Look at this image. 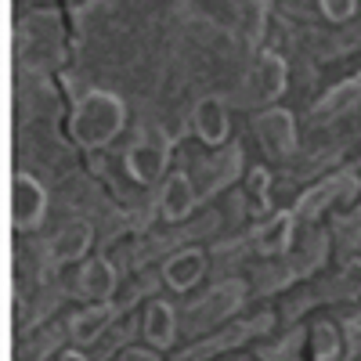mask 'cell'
<instances>
[{
	"label": "cell",
	"mask_w": 361,
	"mask_h": 361,
	"mask_svg": "<svg viewBox=\"0 0 361 361\" xmlns=\"http://www.w3.org/2000/svg\"><path fill=\"white\" fill-rule=\"evenodd\" d=\"M141 333H145L148 347H156V350L173 347V340H177V314H173V307L166 304V300H152V304L145 307Z\"/></svg>",
	"instance_id": "13"
},
{
	"label": "cell",
	"mask_w": 361,
	"mask_h": 361,
	"mask_svg": "<svg viewBox=\"0 0 361 361\" xmlns=\"http://www.w3.org/2000/svg\"><path fill=\"white\" fill-rule=\"evenodd\" d=\"M238 300H243V282H221L217 289L206 293V300H199L192 307V325H209L228 318L238 307Z\"/></svg>",
	"instance_id": "11"
},
{
	"label": "cell",
	"mask_w": 361,
	"mask_h": 361,
	"mask_svg": "<svg viewBox=\"0 0 361 361\" xmlns=\"http://www.w3.org/2000/svg\"><path fill=\"white\" fill-rule=\"evenodd\" d=\"M199 202V188H195V180L188 173H170L166 177V185H163V195H159V214L163 221L177 224V221H185L192 217V209Z\"/></svg>",
	"instance_id": "8"
},
{
	"label": "cell",
	"mask_w": 361,
	"mask_h": 361,
	"mask_svg": "<svg viewBox=\"0 0 361 361\" xmlns=\"http://www.w3.org/2000/svg\"><path fill=\"white\" fill-rule=\"evenodd\" d=\"M340 347H343L340 329L333 322H314V329H311V354L318 361H333V357H340Z\"/></svg>",
	"instance_id": "16"
},
{
	"label": "cell",
	"mask_w": 361,
	"mask_h": 361,
	"mask_svg": "<svg viewBox=\"0 0 361 361\" xmlns=\"http://www.w3.org/2000/svg\"><path fill=\"white\" fill-rule=\"evenodd\" d=\"M318 4H322V15L329 22H347L357 11V0H318Z\"/></svg>",
	"instance_id": "19"
},
{
	"label": "cell",
	"mask_w": 361,
	"mask_h": 361,
	"mask_svg": "<svg viewBox=\"0 0 361 361\" xmlns=\"http://www.w3.org/2000/svg\"><path fill=\"white\" fill-rule=\"evenodd\" d=\"M357 173H361V163H357Z\"/></svg>",
	"instance_id": "22"
},
{
	"label": "cell",
	"mask_w": 361,
	"mask_h": 361,
	"mask_svg": "<svg viewBox=\"0 0 361 361\" xmlns=\"http://www.w3.org/2000/svg\"><path fill=\"white\" fill-rule=\"evenodd\" d=\"M238 159H243V156H238V148H231V152H228V159H209L206 166H202V173H209V180H206V185H199V195H214L221 185H228V180L235 177V170H238ZM199 177V173H195Z\"/></svg>",
	"instance_id": "15"
},
{
	"label": "cell",
	"mask_w": 361,
	"mask_h": 361,
	"mask_svg": "<svg viewBox=\"0 0 361 361\" xmlns=\"http://www.w3.org/2000/svg\"><path fill=\"white\" fill-rule=\"evenodd\" d=\"M112 318H116V307L109 304V300H94L87 311L73 314V322H69L73 343H76V347H90V343H94L105 329L112 325Z\"/></svg>",
	"instance_id": "12"
},
{
	"label": "cell",
	"mask_w": 361,
	"mask_h": 361,
	"mask_svg": "<svg viewBox=\"0 0 361 361\" xmlns=\"http://www.w3.org/2000/svg\"><path fill=\"white\" fill-rule=\"evenodd\" d=\"M271 173L264 166H253L246 170V199H250V209L253 214H267L271 209Z\"/></svg>",
	"instance_id": "17"
},
{
	"label": "cell",
	"mask_w": 361,
	"mask_h": 361,
	"mask_svg": "<svg viewBox=\"0 0 361 361\" xmlns=\"http://www.w3.org/2000/svg\"><path fill=\"white\" fill-rule=\"evenodd\" d=\"M206 275V253L202 250H177L166 257L163 264V282L173 289V293H188L202 282Z\"/></svg>",
	"instance_id": "10"
},
{
	"label": "cell",
	"mask_w": 361,
	"mask_h": 361,
	"mask_svg": "<svg viewBox=\"0 0 361 361\" xmlns=\"http://www.w3.org/2000/svg\"><path fill=\"white\" fill-rule=\"evenodd\" d=\"M336 293H340L343 300H357V296H361V257H354V260H347V264L340 267Z\"/></svg>",
	"instance_id": "18"
},
{
	"label": "cell",
	"mask_w": 361,
	"mask_h": 361,
	"mask_svg": "<svg viewBox=\"0 0 361 361\" xmlns=\"http://www.w3.org/2000/svg\"><path fill=\"white\" fill-rule=\"evenodd\" d=\"M62 357H66V361H83V350H66Z\"/></svg>",
	"instance_id": "21"
},
{
	"label": "cell",
	"mask_w": 361,
	"mask_h": 361,
	"mask_svg": "<svg viewBox=\"0 0 361 361\" xmlns=\"http://www.w3.org/2000/svg\"><path fill=\"white\" fill-rule=\"evenodd\" d=\"M253 134L271 159H286L296 152V119L289 109H264L253 116Z\"/></svg>",
	"instance_id": "3"
},
{
	"label": "cell",
	"mask_w": 361,
	"mask_h": 361,
	"mask_svg": "<svg viewBox=\"0 0 361 361\" xmlns=\"http://www.w3.org/2000/svg\"><path fill=\"white\" fill-rule=\"evenodd\" d=\"M170 163V141L159 130H148L127 148V173L137 185H156Z\"/></svg>",
	"instance_id": "2"
},
{
	"label": "cell",
	"mask_w": 361,
	"mask_h": 361,
	"mask_svg": "<svg viewBox=\"0 0 361 361\" xmlns=\"http://www.w3.org/2000/svg\"><path fill=\"white\" fill-rule=\"evenodd\" d=\"M286 83H289V66H286V58L275 54V51H264L257 58V66L250 69V76H246L250 98L260 102V105L279 102L286 94Z\"/></svg>",
	"instance_id": "5"
},
{
	"label": "cell",
	"mask_w": 361,
	"mask_h": 361,
	"mask_svg": "<svg viewBox=\"0 0 361 361\" xmlns=\"http://www.w3.org/2000/svg\"><path fill=\"white\" fill-rule=\"evenodd\" d=\"M47 217V192L37 177L18 173L11 180V228L15 231H37Z\"/></svg>",
	"instance_id": "4"
},
{
	"label": "cell",
	"mask_w": 361,
	"mask_h": 361,
	"mask_svg": "<svg viewBox=\"0 0 361 361\" xmlns=\"http://www.w3.org/2000/svg\"><path fill=\"white\" fill-rule=\"evenodd\" d=\"M90 243H94L90 224L80 221V217H73V221H66L62 228L54 231L51 246H47V257H51V264H73V260H83L87 257Z\"/></svg>",
	"instance_id": "7"
},
{
	"label": "cell",
	"mask_w": 361,
	"mask_h": 361,
	"mask_svg": "<svg viewBox=\"0 0 361 361\" xmlns=\"http://www.w3.org/2000/svg\"><path fill=\"white\" fill-rule=\"evenodd\" d=\"M192 127H195V137L209 148H221L231 134V116H228V105L221 94H206L195 102V112H192Z\"/></svg>",
	"instance_id": "6"
},
{
	"label": "cell",
	"mask_w": 361,
	"mask_h": 361,
	"mask_svg": "<svg viewBox=\"0 0 361 361\" xmlns=\"http://www.w3.org/2000/svg\"><path fill=\"white\" fill-rule=\"evenodd\" d=\"M156 357H159V350H145V347L123 350V361H156Z\"/></svg>",
	"instance_id": "20"
},
{
	"label": "cell",
	"mask_w": 361,
	"mask_h": 361,
	"mask_svg": "<svg viewBox=\"0 0 361 361\" xmlns=\"http://www.w3.org/2000/svg\"><path fill=\"white\" fill-rule=\"evenodd\" d=\"M127 123V105L109 90H87L76 102L73 119H69V134L80 148H105L109 141L119 137Z\"/></svg>",
	"instance_id": "1"
},
{
	"label": "cell",
	"mask_w": 361,
	"mask_h": 361,
	"mask_svg": "<svg viewBox=\"0 0 361 361\" xmlns=\"http://www.w3.org/2000/svg\"><path fill=\"white\" fill-rule=\"evenodd\" d=\"M293 231H296V209H279L253 231V246L264 257H282L293 246Z\"/></svg>",
	"instance_id": "9"
},
{
	"label": "cell",
	"mask_w": 361,
	"mask_h": 361,
	"mask_svg": "<svg viewBox=\"0 0 361 361\" xmlns=\"http://www.w3.org/2000/svg\"><path fill=\"white\" fill-rule=\"evenodd\" d=\"M116 267L109 264V257H94L80 267V279H76V289L87 296V300H112L116 293Z\"/></svg>",
	"instance_id": "14"
}]
</instances>
